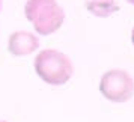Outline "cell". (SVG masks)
Segmentation results:
<instances>
[{"instance_id":"6da1fadb","label":"cell","mask_w":134,"mask_h":122,"mask_svg":"<svg viewBox=\"0 0 134 122\" xmlns=\"http://www.w3.org/2000/svg\"><path fill=\"white\" fill-rule=\"evenodd\" d=\"M33 68L38 77L50 86L66 85L74 74V65L69 56L54 48L41 50L35 56Z\"/></svg>"},{"instance_id":"9c48e42d","label":"cell","mask_w":134,"mask_h":122,"mask_svg":"<svg viewBox=\"0 0 134 122\" xmlns=\"http://www.w3.org/2000/svg\"><path fill=\"white\" fill-rule=\"evenodd\" d=\"M0 122H6V121H0Z\"/></svg>"},{"instance_id":"3957f363","label":"cell","mask_w":134,"mask_h":122,"mask_svg":"<svg viewBox=\"0 0 134 122\" xmlns=\"http://www.w3.org/2000/svg\"><path fill=\"white\" fill-rule=\"evenodd\" d=\"M98 89L111 103H127L134 95V80L125 69L111 68L101 75Z\"/></svg>"},{"instance_id":"ba28073f","label":"cell","mask_w":134,"mask_h":122,"mask_svg":"<svg viewBox=\"0 0 134 122\" xmlns=\"http://www.w3.org/2000/svg\"><path fill=\"white\" fill-rule=\"evenodd\" d=\"M2 5H3V0H0V11H2Z\"/></svg>"},{"instance_id":"8992f818","label":"cell","mask_w":134,"mask_h":122,"mask_svg":"<svg viewBox=\"0 0 134 122\" xmlns=\"http://www.w3.org/2000/svg\"><path fill=\"white\" fill-rule=\"evenodd\" d=\"M131 42L134 45V27H133V30H131Z\"/></svg>"},{"instance_id":"7a4b0ae2","label":"cell","mask_w":134,"mask_h":122,"mask_svg":"<svg viewBox=\"0 0 134 122\" xmlns=\"http://www.w3.org/2000/svg\"><path fill=\"white\" fill-rule=\"evenodd\" d=\"M24 17L32 23L38 35L48 36L63 26L65 11L57 0H27L24 3Z\"/></svg>"},{"instance_id":"5b68a950","label":"cell","mask_w":134,"mask_h":122,"mask_svg":"<svg viewBox=\"0 0 134 122\" xmlns=\"http://www.w3.org/2000/svg\"><path fill=\"white\" fill-rule=\"evenodd\" d=\"M85 8L98 18H109L121 9L116 0H85Z\"/></svg>"},{"instance_id":"52a82bcc","label":"cell","mask_w":134,"mask_h":122,"mask_svg":"<svg viewBox=\"0 0 134 122\" xmlns=\"http://www.w3.org/2000/svg\"><path fill=\"white\" fill-rule=\"evenodd\" d=\"M128 3H131V5H134V0H127Z\"/></svg>"},{"instance_id":"277c9868","label":"cell","mask_w":134,"mask_h":122,"mask_svg":"<svg viewBox=\"0 0 134 122\" xmlns=\"http://www.w3.org/2000/svg\"><path fill=\"white\" fill-rule=\"evenodd\" d=\"M39 50V38L27 30L12 32L8 38V51L12 56L23 57V56L33 54Z\"/></svg>"}]
</instances>
